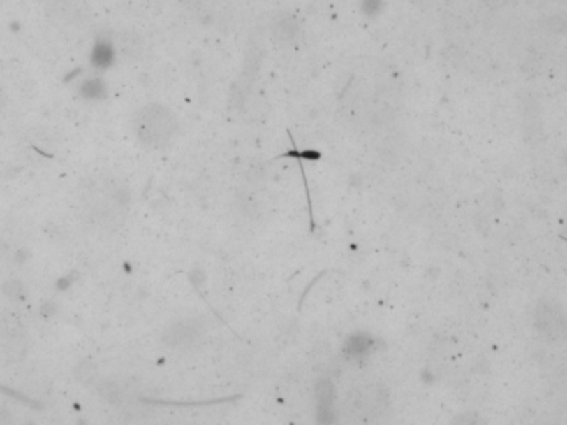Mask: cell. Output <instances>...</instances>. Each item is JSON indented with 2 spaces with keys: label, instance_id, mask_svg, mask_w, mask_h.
Here are the masks:
<instances>
[{
  "label": "cell",
  "instance_id": "obj_1",
  "mask_svg": "<svg viewBox=\"0 0 567 425\" xmlns=\"http://www.w3.org/2000/svg\"><path fill=\"white\" fill-rule=\"evenodd\" d=\"M136 123H138V135L146 143H161L168 135H171V131L168 130V120L163 112L156 113L152 110V115L148 117H145L143 113V117L136 118Z\"/></svg>",
  "mask_w": 567,
  "mask_h": 425
},
{
  "label": "cell",
  "instance_id": "obj_2",
  "mask_svg": "<svg viewBox=\"0 0 567 425\" xmlns=\"http://www.w3.org/2000/svg\"><path fill=\"white\" fill-rule=\"evenodd\" d=\"M91 60L93 64L98 66H106L112 64L113 60V48L108 42H98L93 48L91 53Z\"/></svg>",
  "mask_w": 567,
  "mask_h": 425
},
{
  "label": "cell",
  "instance_id": "obj_3",
  "mask_svg": "<svg viewBox=\"0 0 567 425\" xmlns=\"http://www.w3.org/2000/svg\"><path fill=\"white\" fill-rule=\"evenodd\" d=\"M101 92V83L98 80H88V82L83 85V93L88 96H95L96 93Z\"/></svg>",
  "mask_w": 567,
  "mask_h": 425
}]
</instances>
